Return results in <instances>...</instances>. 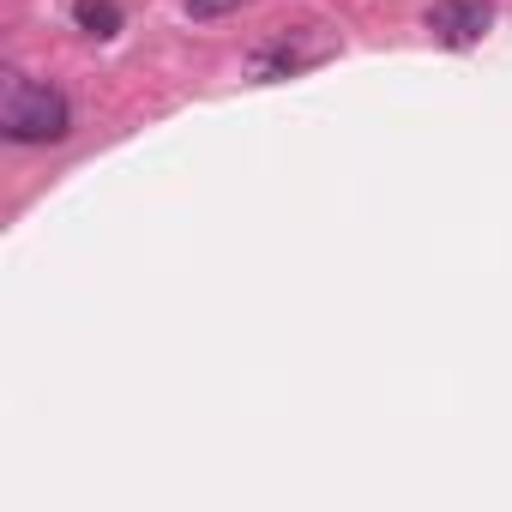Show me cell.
Segmentation results:
<instances>
[{"mask_svg":"<svg viewBox=\"0 0 512 512\" xmlns=\"http://www.w3.org/2000/svg\"><path fill=\"white\" fill-rule=\"evenodd\" d=\"M338 31L332 25H320V19H308V25H284V31H272V37H260L247 49V79L253 85H278V79H302V73H314V67H326V61H338Z\"/></svg>","mask_w":512,"mask_h":512,"instance_id":"7a4b0ae2","label":"cell"},{"mask_svg":"<svg viewBox=\"0 0 512 512\" xmlns=\"http://www.w3.org/2000/svg\"><path fill=\"white\" fill-rule=\"evenodd\" d=\"M422 25L446 49H476L488 37V25H494V7H488V0H434Z\"/></svg>","mask_w":512,"mask_h":512,"instance_id":"3957f363","label":"cell"},{"mask_svg":"<svg viewBox=\"0 0 512 512\" xmlns=\"http://www.w3.org/2000/svg\"><path fill=\"white\" fill-rule=\"evenodd\" d=\"M73 19L91 37H115L121 31V7H115V0H73Z\"/></svg>","mask_w":512,"mask_h":512,"instance_id":"277c9868","label":"cell"},{"mask_svg":"<svg viewBox=\"0 0 512 512\" xmlns=\"http://www.w3.org/2000/svg\"><path fill=\"white\" fill-rule=\"evenodd\" d=\"M235 7H247V0H187L193 19H223V13H235Z\"/></svg>","mask_w":512,"mask_h":512,"instance_id":"5b68a950","label":"cell"},{"mask_svg":"<svg viewBox=\"0 0 512 512\" xmlns=\"http://www.w3.org/2000/svg\"><path fill=\"white\" fill-rule=\"evenodd\" d=\"M0 133L13 145H61L73 133V103L55 85L7 73V85H0Z\"/></svg>","mask_w":512,"mask_h":512,"instance_id":"6da1fadb","label":"cell"}]
</instances>
